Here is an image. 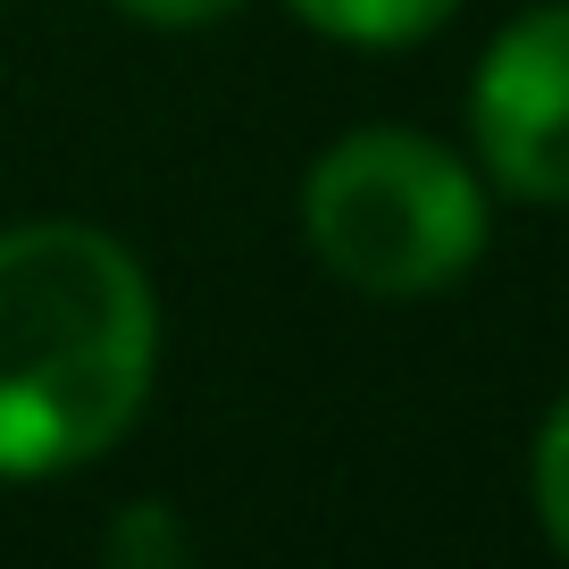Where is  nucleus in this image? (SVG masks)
I'll return each mask as SVG.
<instances>
[{
    "instance_id": "1",
    "label": "nucleus",
    "mask_w": 569,
    "mask_h": 569,
    "mask_svg": "<svg viewBox=\"0 0 569 569\" xmlns=\"http://www.w3.org/2000/svg\"><path fill=\"white\" fill-rule=\"evenodd\" d=\"M160 310L134 251L42 218L0 234V478L84 469L151 393Z\"/></svg>"
},
{
    "instance_id": "2",
    "label": "nucleus",
    "mask_w": 569,
    "mask_h": 569,
    "mask_svg": "<svg viewBox=\"0 0 569 569\" xmlns=\"http://www.w3.org/2000/svg\"><path fill=\"white\" fill-rule=\"evenodd\" d=\"M302 234L352 293L410 302L486 251V193L445 142L369 126L343 134L302 184Z\"/></svg>"
},
{
    "instance_id": "3",
    "label": "nucleus",
    "mask_w": 569,
    "mask_h": 569,
    "mask_svg": "<svg viewBox=\"0 0 569 569\" xmlns=\"http://www.w3.org/2000/svg\"><path fill=\"white\" fill-rule=\"evenodd\" d=\"M469 126L502 193L569 201V0L502 26L469 84Z\"/></svg>"
},
{
    "instance_id": "4",
    "label": "nucleus",
    "mask_w": 569,
    "mask_h": 569,
    "mask_svg": "<svg viewBox=\"0 0 569 569\" xmlns=\"http://www.w3.org/2000/svg\"><path fill=\"white\" fill-rule=\"evenodd\" d=\"M461 0H293V18H310L319 34L360 42V51H402V42L436 34Z\"/></svg>"
},
{
    "instance_id": "5",
    "label": "nucleus",
    "mask_w": 569,
    "mask_h": 569,
    "mask_svg": "<svg viewBox=\"0 0 569 569\" xmlns=\"http://www.w3.org/2000/svg\"><path fill=\"white\" fill-rule=\"evenodd\" d=\"M536 511H545V536L569 552V393L536 436Z\"/></svg>"
},
{
    "instance_id": "6",
    "label": "nucleus",
    "mask_w": 569,
    "mask_h": 569,
    "mask_svg": "<svg viewBox=\"0 0 569 569\" xmlns=\"http://www.w3.org/2000/svg\"><path fill=\"white\" fill-rule=\"evenodd\" d=\"M109 561H184V528L160 511H134L109 528Z\"/></svg>"
},
{
    "instance_id": "7",
    "label": "nucleus",
    "mask_w": 569,
    "mask_h": 569,
    "mask_svg": "<svg viewBox=\"0 0 569 569\" xmlns=\"http://www.w3.org/2000/svg\"><path fill=\"white\" fill-rule=\"evenodd\" d=\"M118 9L142 26H210V18H227L234 0H118Z\"/></svg>"
}]
</instances>
